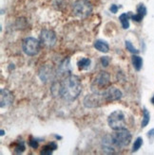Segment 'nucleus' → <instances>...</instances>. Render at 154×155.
Segmentation results:
<instances>
[{
	"mask_svg": "<svg viewBox=\"0 0 154 155\" xmlns=\"http://www.w3.org/2000/svg\"><path fill=\"white\" fill-rule=\"evenodd\" d=\"M53 85L56 87V90L51 89L52 94L56 91V96L62 97L67 101H73V100H75L82 91L81 82L78 78L74 75L68 76L62 82L55 83Z\"/></svg>",
	"mask_w": 154,
	"mask_h": 155,
	"instance_id": "obj_1",
	"label": "nucleus"
},
{
	"mask_svg": "<svg viewBox=\"0 0 154 155\" xmlns=\"http://www.w3.org/2000/svg\"><path fill=\"white\" fill-rule=\"evenodd\" d=\"M131 134L126 128H123L117 130H114V134L111 135V143L120 149L126 148L131 142Z\"/></svg>",
	"mask_w": 154,
	"mask_h": 155,
	"instance_id": "obj_2",
	"label": "nucleus"
},
{
	"mask_svg": "<svg viewBox=\"0 0 154 155\" xmlns=\"http://www.w3.org/2000/svg\"><path fill=\"white\" fill-rule=\"evenodd\" d=\"M92 12V5L88 0H77L73 4V14L79 18H87Z\"/></svg>",
	"mask_w": 154,
	"mask_h": 155,
	"instance_id": "obj_3",
	"label": "nucleus"
},
{
	"mask_svg": "<svg viewBox=\"0 0 154 155\" xmlns=\"http://www.w3.org/2000/svg\"><path fill=\"white\" fill-rule=\"evenodd\" d=\"M107 124L113 130L126 128V117L122 111L112 112L107 117Z\"/></svg>",
	"mask_w": 154,
	"mask_h": 155,
	"instance_id": "obj_4",
	"label": "nucleus"
},
{
	"mask_svg": "<svg viewBox=\"0 0 154 155\" xmlns=\"http://www.w3.org/2000/svg\"><path fill=\"white\" fill-rule=\"evenodd\" d=\"M23 50L29 56H35L40 50V42L33 37H28L23 42Z\"/></svg>",
	"mask_w": 154,
	"mask_h": 155,
	"instance_id": "obj_5",
	"label": "nucleus"
},
{
	"mask_svg": "<svg viewBox=\"0 0 154 155\" xmlns=\"http://www.w3.org/2000/svg\"><path fill=\"white\" fill-rule=\"evenodd\" d=\"M105 103H107V101L102 92H97V93H93L92 95H88L84 99V104L88 108L99 107Z\"/></svg>",
	"mask_w": 154,
	"mask_h": 155,
	"instance_id": "obj_6",
	"label": "nucleus"
},
{
	"mask_svg": "<svg viewBox=\"0 0 154 155\" xmlns=\"http://www.w3.org/2000/svg\"><path fill=\"white\" fill-rule=\"evenodd\" d=\"M41 43L48 48H52L56 43V35L55 33L50 29H43L40 34Z\"/></svg>",
	"mask_w": 154,
	"mask_h": 155,
	"instance_id": "obj_7",
	"label": "nucleus"
},
{
	"mask_svg": "<svg viewBox=\"0 0 154 155\" xmlns=\"http://www.w3.org/2000/svg\"><path fill=\"white\" fill-rule=\"evenodd\" d=\"M102 93H103L104 97H105L107 102L116 101V100L121 99L122 98V96H123L122 92L118 88H115L113 86H110L109 88H107Z\"/></svg>",
	"mask_w": 154,
	"mask_h": 155,
	"instance_id": "obj_8",
	"label": "nucleus"
},
{
	"mask_svg": "<svg viewBox=\"0 0 154 155\" xmlns=\"http://www.w3.org/2000/svg\"><path fill=\"white\" fill-rule=\"evenodd\" d=\"M110 74L107 73V72H100L94 79L93 84H95L98 89H103L106 88L107 85L110 84Z\"/></svg>",
	"mask_w": 154,
	"mask_h": 155,
	"instance_id": "obj_9",
	"label": "nucleus"
},
{
	"mask_svg": "<svg viewBox=\"0 0 154 155\" xmlns=\"http://www.w3.org/2000/svg\"><path fill=\"white\" fill-rule=\"evenodd\" d=\"M13 101V96L12 94L6 89H1L0 91V106L1 108L10 106Z\"/></svg>",
	"mask_w": 154,
	"mask_h": 155,
	"instance_id": "obj_10",
	"label": "nucleus"
},
{
	"mask_svg": "<svg viewBox=\"0 0 154 155\" xmlns=\"http://www.w3.org/2000/svg\"><path fill=\"white\" fill-rule=\"evenodd\" d=\"M94 48L97 49L98 51L102 52V53H107L110 50V46H109V44H107L106 41L104 40H96L94 42Z\"/></svg>",
	"mask_w": 154,
	"mask_h": 155,
	"instance_id": "obj_11",
	"label": "nucleus"
},
{
	"mask_svg": "<svg viewBox=\"0 0 154 155\" xmlns=\"http://www.w3.org/2000/svg\"><path fill=\"white\" fill-rule=\"evenodd\" d=\"M131 17V12H128V13H122L120 16H119V19L121 21V24H122V27L124 29H128L129 28V19Z\"/></svg>",
	"mask_w": 154,
	"mask_h": 155,
	"instance_id": "obj_12",
	"label": "nucleus"
},
{
	"mask_svg": "<svg viewBox=\"0 0 154 155\" xmlns=\"http://www.w3.org/2000/svg\"><path fill=\"white\" fill-rule=\"evenodd\" d=\"M57 149V144L55 142H51L49 143L48 145H46L43 147L42 149V151H41V154H44V155H51L52 153L53 150H55Z\"/></svg>",
	"mask_w": 154,
	"mask_h": 155,
	"instance_id": "obj_13",
	"label": "nucleus"
},
{
	"mask_svg": "<svg viewBox=\"0 0 154 155\" xmlns=\"http://www.w3.org/2000/svg\"><path fill=\"white\" fill-rule=\"evenodd\" d=\"M131 61H132V64L135 68V70L140 71L142 68V65H143V59L140 56H138L135 54V55H133L131 57Z\"/></svg>",
	"mask_w": 154,
	"mask_h": 155,
	"instance_id": "obj_14",
	"label": "nucleus"
},
{
	"mask_svg": "<svg viewBox=\"0 0 154 155\" xmlns=\"http://www.w3.org/2000/svg\"><path fill=\"white\" fill-rule=\"evenodd\" d=\"M59 71L62 74H68L71 73L72 69H71V64H70V60L68 59H65V61L62 63V64L59 67Z\"/></svg>",
	"mask_w": 154,
	"mask_h": 155,
	"instance_id": "obj_15",
	"label": "nucleus"
},
{
	"mask_svg": "<svg viewBox=\"0 0 154 155\" xmlns=\"http://www.w3.org/2000/svg\"><path fill=\"white\" fill-rule=\"evenodd\" d=\"M90 60L89 59H87V58H83L81 60L78 61V63H77V66L80 69V70H83V69H88L89 66L90 65Z\"/></svg>",
	"mask_w": 154,
	"mask_h": 155,
	"instance_id": "obj_16",
	"label": "nucleus"
},
{
	"mask_svg": "<svg viewBox=\"0 0 154 155\" xmlns=\"http://www.w3.org/2000/svg\"><path fill=\"white\" fill-rule=\"evenodd\" d=\"M143 114H144V117H143V120H142V123H141V126L142 128H145V126H148V124L149 123V120H150V114H149V112L144 108L143 110Z\"/></svg>",
	"mask_w": 154,
	"mask_h": 155,
	"instance_id": "obj_17",
	"label": "nucleus"
},
{
	"mask_svg": "<svg viewBox=\"0 0 154 155\" xmlns=\"http://www.w3.org/2000/svg\"><path fill=\"white\" fill-rule=\"evenodd\" d=\"M143 145V139L142 137H138L135 142L133 143V146H132V152H136L137 150H139V149L142 147Z\"/></svg>",
	"mask_w": 154,
	"mask_h": 155,
	"instance_id": "obj_18",
	"label": "nucleus"
},
{
	"mask_svg": "<svg viewBox=\"0 0 154 155\" xmlns=\"http://www.w3.org/2000/svg\"><path fill=\"white\" fill-rule=\"evenodd\" d=\"M137 13L141 15V16L144 18L145 16V14H147V8L144 4H139L137 7Z\"/></svg>",
	"mask_w": 154,
	"mask_h": 155,
	"instance_id": "obj_19",
	"label": "nucleus"
},
{
	"mask_svg": "<svg viewBox=\"0 0 154 155\" xmlns=\"http://www.w3.org/2000/svg\"><path fill=\"white\" fill-rule=\"evenodd\" d=\"M126 48H127V49L130 52V53H132V54H138L139 53V50L138 49H136L134 46H133V45L130 43L129 41H126Z\"/></svg>",
	"mask_w": 154,
	"mask_h": 155,
	"instance_id": "obj_20",
	"label": "nucleus"
},
{
	"mask_svg": "<svg viewBox=\"0 0 154 155\" xmlns=\"http://www.w3.org/2000/svg\"><path fill=\"white\" fill-rule=\"evenodd\" d=\"M25 144L24 142H20V143H17L16 146H15V152L16 153H22L23 151L25 150Z\"/></svg>",
	"mask_w": 154,
	"mask_h": 155,
	"instance_id": "obj_21",
	"label": "nucleus"
},
{
	"mask_svg": "<svg viewBox=\"0 0 154 155\" xmlns=\"http://www.w3.org/2000/svg\"><path fill=\"white\" fill-rule=\"evenodd\" d=\"M29 145L32 147L33 149H37L38 148V146H39V142H38L35 138H33V137H30V141H29Z\"/></svg>",
	"mask_w": 154,
	"mask_h": 155,
	"instance_id": "obj_22",
	"label": "nucleus"
},
{
	"mask_svg": "<svg viewBox=\"0 0 154 155\" xmlns=\"http://www.w3.org/2000/svg\"><path fill=\"white\" fill-rule=\"evenodd\" d=\"M101 63L103 64L104 67H107V65L110 64V57H102L101 58Z\"/></svg>",
	"mask_w": 154,
	"mask_h": 155,
	"instance_id": "obj_23",
	"label": "nucleus"
},
{
	"mask_svg": "<svg viewBox=\"0 0 154 155\" xmlns=\"http://www.w3.org/2000/svg\"><path fill=\"white\" fill-rule=\"evenodd\" d=\"M130 18H131L135 22H141L142 19H143V17L141 16V15L138 14V13H136V14H132L131 13V17H130Z\"/></svg>",
	"mask_w": 154,
	"mask_h": 155,
	"instance_id": "obj_24",
	"label": "nucleus"
},
{
	"mask_svg": "<svg viewBox=\"0 0 154 155\" xmlns=\"http://www.w3.org/2000/svg\"><path fill=\"white\" fill-rule=\"evenodd\" d=\"M110 12L112 13H117V12H118V7L116 5H111V7H110Z\"/></svg>",
	"mask_w": 154,
	"mask_h": 155,
	"instance_id": "obj_25",
	"label": "nucleus"
},
{
	"mask_svg": "<svg viewBox=\"0 0 154 155\" xmlns=\"http://www.w3.org/2000/svg\"><path fill=\"white\" fill-rule=\"evenodd\" d=\"M148 136L150 138V137H153L154 136V129H152V130H150L149 133H148Z\"/></svg>",
	"mask_w": 154,
	"mask_h": 155,
	"instance_id": "obj_26",
	"label": "nucleus"
},
{
	"mask_svg": "<svg viewBox=\"0 0 154 155\" xmlns=\"http://www.w3.org/2000/svg\"><path fill=\"white\" fill-rule=\"evenodd\" d=\"M0 134H1V136H4V134H5L4 130H1V131H0Z\"/></svg>",
	"mask_w": 154,
	"mask_h": 155,
	"instance_id": "obj_27",
	"label": "nucleus"
},
{
	"mask_svg": "<svg viewBox=\"0 0 154 155\" xmlns=\"http://www.w3.org/2000/svg\"><path fill=\"white\" fill-rule=\"evenodd\" d=\"M151 102H152V103L154 104V97H153L151 98Z\"/></svg>",
	"mask_w": 154,
	"mask_h": 155,
	"instance_id": "obj_28",
	"label": "nucleus"
},
{
	"mask_svg": "<svg viewBox=\"0 0 154 155\" xmlns=\"http://www.w3.org/2000/svg\"><path fill=\"white\" fill-rule=\"evenodd\" d=\"M57 139H62V137H61V136H55Z\"/></svg>",
	"mask_w": 154,
	"mask_h": 155,
	"instance_id": "obj_29",
	"label": "nucleus"
}]
</instances>
